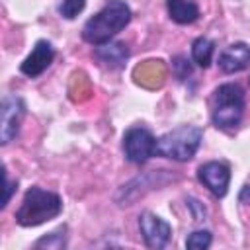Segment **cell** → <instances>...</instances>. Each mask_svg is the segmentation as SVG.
Listing matches in <instances>:
<instances>
[{
  "instance_id": "19",
  "label": "cell",
  "mask_w": 250,
  "mask_h": 250,
  "mask_svg": "<svg viewBox=\"0 0 250 250\" xmlns=\"http://www.w3.org/2000/svg\"><path fill=\"white\" fill-rule=\"evenodd\" d=\"M174 68H176V76L180 80L188 78V74H191V66H189V61H186L184 57H178L174 61Z\"/></svg>"
},
{
  "instance_id": "14",
  "label": "cell",
  "mask_w": 250,
  "mask_h": 250,
  "mask_svg": "<svg viewBox=\"0 0 250 250\" xmlns=\"http://www.w3.org/2000/svg\"><path fill=\"white\" fill-rule=\"evenodd\" d=\"M213 51H215V43L207 37H197L191 45V57L201 68H207L211 64Z\"/></svg>"
},
{
  "instance_id": "15",
  "label": "cell",
  "mask_w": 250,
  "mask_h": 250,
  "mask_svg": "<svg viewBox=\"0 0 250 250\" xmlns=\"http://www.w3.org/2000/svg\"><path fill=\"white\" fill-rule=\"evenodd\" d=\"M68 94L74 102H84L92 96V86H90V80L84 72H74L72 74L70 84H68Z\"/></svg>"
},
{
  "instance_id": "20",
  "label": "cell",
  "mask_w": 250,
  "mask_h": 250,
  "mask_svg": "<svg viewBox=\"0 0 250 250\" xmlns=\"http://www.w3.org/2000/svg\"><path fill=\"white\" fill-rule=\"evenodd\" d=\"M188 205L193 209V219H195V221H203V217H205V207H203L197 199H188Z\"/></svg>"
},
{
  "instance_id": "12",
  "label": "cell",
  "mask_w": 250,
  "mask_h": 250,
  "mask_svg": "<svg viewBox=\"0 0 250 250\" xmlns=\"http://www.w3.org/2000/svg\"><path fill=\"white\" fill-rule=\"evenodd\" d=\"M94 55H96V59L104 66H107V68H121L125 64V61L129 59V49L121 41H115V43L107 41L104 45H98Z\"/></svg>"
},
{
  "instance_id": "4",
  "label": "cell",
  "mask_w": 250,
  "mask_h": 250,
  "mask_svg": "<svg viewBox=\"0 0 250 250\" xmlns=\"http://www.w3.org/2000/svg\"><path fill=\"white\" fill-rule=\"evenodd\" d=\"M201 139H203V131L195 125L176 127L156 141V154L178 162H186L195 156Z\"/></svg>"
},
{
  "instance_id": "22",
  "label": "cell",
  "mask_w": 250,
  "mask_h": 250,
  "mask_svg": "<svg viewBox=\"0 0 250 250\" xmlns=\"http://www.w3.org/2000/svg\"><path fill=\"white\" fill-rule=\"evenodd\" d=\"M238 199H240L242 203H250V182H248V184L242 188V191H240Z\"/></svg>"
},
{
  "instance_id": "13",
  "label": "cell",
  "mask_w": 250,
  "mask_h": 250,
  "mask_svg": "<svg viewBox=\"0 0 250 250\" xmlns=\"http://www.w3.org/2000/svg\"><path fill=\"white\" fill-rule=\"evenodd\" d=\"M168 14L176 23H193L199 18V8L193 0H166Z\"/></svg>"
},
{
  "instance_id": "1",
  "label": "cell",
  "mask_w": 250,
  "mask_h": 250,
  "mask_svg": "<svg viewBox=\"0 0 250 250\" xmlns=\"http://www.w3.org/2000/svg\"><path fill=\"white\" fill-rule=\"evenodd\" d=\"M131 21V8L123 0H107V4L90 18L82 27L84 41L92 45H104L111 41Z\"/></svg>"
},
{
  "instance_id": "5",
  "label": "cell",
  "mask_w": 250,
  "mask_h": 250,
  "mask_svg": "<svg viewBox=\"0 0 250 250\" xmlns=\"http://www.w3.org/2000/svg\"><path fill=\"white\" fill-rule=\"evenodd\" d=\"M123 150L127 160L145 164L152 154H156V139L146 127H131L123 137Z\"/></svg>"
},
{
  "instance_id": "8",
  "label": "cell",
  "mask_w": 250,
  "mask_h": 250,
  "mask_svg": "<svg viewBox=\"0 0 250 250\" xmlns=\"http://www.w3.org/2000/svg\"><path fill=\"white\" fill-rule=\"evenodd\" d=\"M197 178L199 182L217 197H223L229 189V182H230V170L227 164L223 162H205L203 166H199L197 170Z\"/></svg>"
},
{
  "instance_id": "3",
  "label": "cell",
  "mask_w": 250,
  "mask_h": 250,
  "mask_svg": "<svg viewBox=\"0 0 250 250\" xmlns=\"http://www.w3.org/2000/svg\"><path fill=\"white\" fill-rule=\"evenodd\" d=\"M244 113V92L238 84H223L211 98V119L215 127L230 131L236 129Z\"/></svg>"
},
{
  "instance_id": "16",
  "label": "cell",
  "mask_w": 250,
  "mask_h": 250,
  "mask_svg": "<svg viewBox=\"0 0 250 250\" xmlns=\"http://www.w3.org/2000/svg\"><path fill=\"white\" fill-rule=\"evenodd\" d=\"M211 244V232L209 230H193L186 238V246L189 250H205Z\"/></svg>"
},
{
  "instance_id": "11",
  "label": "cell",
  "mask_w": 250,
  "mask_h": 250,
  "mask_svg": "<svg viewBox=\"0 0 250 250\" xmlns=\"http://www.w3.org/2000/svg\"><path fill=\"white\" fill-rule=\"evenodd\" d=\"M133 78L143 88H148V90L162 88L166 80V64L162 61H145L135 66Z\"/></svg>"
},
{
  "instance_id": "2",
  "label": "cell",
  "mask_w": 250,
  "mask_h": 250,
  "mask_svg": "<svg viewBox=\"0 0 250 250\" xmlns=\"http://www.w3.org/2000/svg\"><path fill=\"white\" fill-rule=\"evenodd\" d=\"M62 209V201L57 193L43 188H29L23 195L20 209L16 211V221L21 227H37L45 221L55 219Z\"/></svg>"
},
{
  "instance_id": "17",
  "label": "cell",
  "mask_w": 250,
  "mask_h": 250,
  "mask_svg": "<svg viewBox=\"0 0 250 250\" xmlns=\"http://www.w3.org/2000/svg\"><path fill=\"white\" fill-rule=\"evenodd\" d=\"M84 6H86V0H62L61 14H62V18L72 20V18H76L84 10Z\"/></svg>"
},
{
  "instance_id": "10",
  "label": "cell",
  "mask_w": 250,
  "mask_h": 250,
  "mask_svg": "<svg viewBox=\"0 0 250 250\" xmlns=\"http://www.w3.org/2000/svg\"><path fill=\"white\" fill-rule=\"evenodd\" d=\"M250 66V45L232 43L219 55V68L227 74L240 72Z\"/></svg>"
},
{
  "instance_id": "21",
  "label": "cell",
  "mask_w": 250,
  "mask_h": 250,
  "mask_svg": "<svg viewBox=\"0 0 250 250\" xmlns=\"http://www.w3.org/2000/svg\"><path fill=\"white\" fill-rule=\"evenodd\" d=\"M4 180H6V195H4V203H2V207H6L8 205V201H10V197H12V191H14V182L8 178V174L4 172Z\"/></svg>"
},
{
  "instance_id": "18",
  "label": "cell",
  "mask_w": 250,
  "mask_h": 250,
  "mask_svg": "<svg viewBox=\"0 0 250 250\" xmlns=\"http://www.w3.org/2000/svg\"><path fill=\"white\" fill-rule=\"evenodd\" d=\"M35 246H37V248H41V246H47V248H62V246H64V236H62L61 232H51L49 236L37 240Z\"/></svg>"
},
{
  "instance_id": "9",
  "label": "cell",
  "mask_w": 250,
  "mask_h": 250,
  "mask_svg": "<svg viewBox=\"0 0 250 250\" xmlns=\"http://www.w3.org/2000/svg\"><path fill=\"white\" fill-rule=\"evenodd\" d=\"M53 59H55V49H53V45H51L49 41H37L35 47H33V51H31V53L27 55V59L21 62L20 70H21L25 76L35 78V76H39L41 72H45V70L49 68V64L53 62Z\"/></svg>"
},
{
  "instance_id": "7",
  "label": "cell",
  "mask_w": 250,
  "mask_h": 250,
  "mask_svg": "<svg viewBox=\"0 0 250 250\" xmlns=\"http://www.w3.org/2000/svg\"><path fill=\"white\" fill-rule=\"evenodd\" d=\"M25 115V104L18 96H6L2 100V121H0V141L8 145L20 131V123Z\"/></svg>"
},
{
  "instance_id": "6",
  "label": "cell",
  "mask_w": 250,
  "mask_h": 250,
  "mask_svg": "<svg viewBox=\"0 0 250 250\" xmlns=\"http://www.w3.org/2000/svg\"><path fill=\"white\" fill-rule=\"evenodd\" d=\"M139 229L148 248H164L172 238V227L150 211H145L139 217Z\"/></svg>"
}]
</instances>
